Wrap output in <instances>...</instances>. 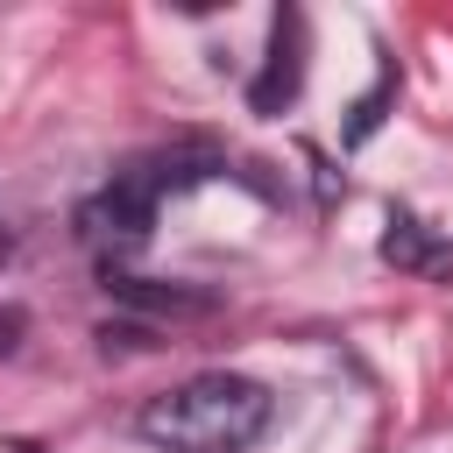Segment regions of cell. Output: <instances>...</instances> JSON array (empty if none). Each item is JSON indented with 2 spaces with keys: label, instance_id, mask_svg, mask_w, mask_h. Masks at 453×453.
Instances as JSON below:
<instances>
[{
  "label": "cell",
  "instance_id": "cell-1",
  "mask_svg": "<svg viewBox=\"0 0 453 453\" xmlns=\"http://www.w3.org/2000/svg\"><path fill=\"white\" fill-rule=\"evenodd\" d=\"M134 425L156 453H248L269 432V389L212 368V375H191V382L149 396Z\"/></svg>",
  "mask_w": 453,
  "mask_h": 453
},
{
  "label": "cell",
  "instance_id": "cell-2",
  "mask_svg": "<svg viewBox=\"0 0 453 453\" xmlns=\"http://www.w3.org/2000/svg\"><path fill=\"white\" fill-rule=\"evenodd\" d=\"M149 212H156V184H149V177H120V184H106V191L78 212V226H85L92 248H106V241L134 248V241L149 234Z\"/></svg>",
  "mask_w": 453,
  "mask_h": 453
},
{
  "label": "cell",
  "instance_id": "cell-3",
  "mask_svg": "<svg viewBox=\"0 0 453 453\" xmlns=\"http://www.w3.org/2000/svg\"><path fill=\"white\" fill-rule=\"evenodd\" d=\"M396 234L382 241V255L389 262H403V269H432V276H453V248H432V241H418V226L411 219H389Z\"/></svg>",
  "mask_w": 453,
  "mask_h": 453
}]
</instances>
